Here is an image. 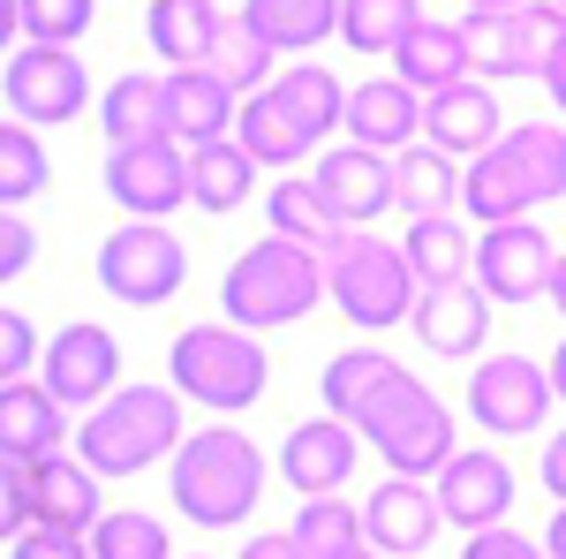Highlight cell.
Instances as JSON below:
<instances>
[{
  "label": "cell",
  "instance_id": "ab89813d",
  "mask_svg": "<svg viewBox=\"0 0 566 559\" xmlns=\"http://www.w3.org/2000/svg\"><path fill=\"white\" fill-rule=\"evenodd\" d=\"M91 559H175V537H167L159 515L122 507V515H106L98 529H91Z\"/></svg>",
  "mask_w": 566,
  "mask_h": 559
},
{
  "label": "cell",
  "instance_id": "4316f807",
  "mask_svg": "<svg viewBox=\"0 0 566 559\" xmlns=\"http://www.w3.org/2000/svg\"><path fill=\"white\" fill-rule=\"evenodd\" d=\"M469 69H476V53H469V31L461 23H416L408 39H400V53H392V76L408 91H453V84H469Z\"/></svg>",
  "mask_w": 566,
  "mask_h": 559
},
{
  "label": "cell",
  "instance_id": "f1b7e54d",
  "mask_svg": "<svg viewBox=\"0 0 566 559\" xmlns=\"http://www.w3.org/2000/svg\"><path fill=\"white\" fill-rule=\"evenodd\" d=\"M392 213H408V219L461 213V159L438 152V144H408L392 159Z\"/></svg>",
  "mask_w": 566,
  "mask_h": 559
},
{
  "label": "cell",
  "instance_id": "681fc988",
  "mask_svg": "<svg viewBox=\"0 0 566 559\" xmlns=\"http://www.w3.org/2000/svg\"><path fill=\"white\" fill-rule=\"evenodd\" d=\"M544 84H552V106H559V122H566V31H559V45H552V69H544Z\"/></svg>",
  "mask_w": 566,
  "mask_h": 559
},
{
  "label": "cell",
  "instance_id": "7402d4cb",
  "mask_svg": "<svg viewBox=\"0 0 566 559\" xmlns=\"http://www.w3.org/2000/svg\"><path fill=\"white\" fill-rule=\"evenodd\" d=\"M98 130H106V152H136V144H175V106H167V76L122 69L114 84L98 91Z\"/></svg>",
  "mask_w": 566,
  "mask_h": 559
},
{
  "label": "cell",
  "instance_id": "9c48e42d",
  "mask_svg": "<svg viewBox=\"0 0 566 559\" xmlns=\"http://www.w3.org/2000/svg\"><path fill=\"white\" fill-rule=\"evenodd\" d=\"M0 91H8V122H31V130H61L91 106V76L76 45H15Z\"/></svg>",
  "mask_w": 566,
  "mask_h": 559
},
{
  "label": "cell",
  "instance_id": "6f0895ef",
  "mask_svg": "<svg viewBox=\"0 0 566 559\" xmlns=\"http://www.w3.org/2000/svg\"><path fill=\"white\" fill-rule=\"evenodd\" d=\"M559 8H566V0H559Z\"/></svg>",
  "mask_w": 566,
  "mask_h": 559
},
{
  "label": "cell",
  "instance_id": "d4e9b609",
  "mask_svg": "<svg viewBox=\"0 0 566 559\" xmlns=\"http://www.w3.org/2000/svg\"><path fill=\"white\" fill-rule=\"evenodd\" d=\"M423 136H431L438 152H453V159H483V152H499V91L491 84H453L438 91L431 106H423Z\"/></svg>",
  "mask_w": 566,
  "mask_h": 559
},
{
  "label": "cell",
  "instance_id": "ac0fdd59",
  "mask_svg": "<svg viewBox=\"0 0 566 559\" xmlns=\"http://www.w3.org/2000/svg\"><path fill=\"white\" fill-rule=\"evenodd\" d=\"M355 454H363V438L340 416H303V424L280 438V476L303 499H340V484L355 476Z\"/></svg>",
  "mask_w": 566,
  "mask_h": 559
},
{
  "label": "cell",
  "instance_id": "cb8c5ba5",
  "mask_svg": "<svg viewBox=\"0 0 566 559\" xmlns=\"http://www.w3.org/2000/svg\"><path fill=\"white\" fill-rule=\"evenodd\" d=\"M69 446V408L39 386V379H15V386H0V454L8 462H23V469H39Z\"/></svg>",
  "mask_w": 566,
  "mask_h": 559
},
{
  "label": "cell",
  "instance_id": "836d02e7",
  "mask_svg": "<svg viewBox=\"0 0 566 559\" xmlns=\"http://www.w3.org/2000/svg\"><path fill=\"white\" fill-rule=\"evenodd\" d=\"M264 213H272V235H280V242H303V250H317V258L340 242V219L325 213L317 182H303V174H280V182L264 189Z\"/></svg>",
  "mask_w": 566,
  "mask_h": 559
},
{
  "label": "cell",
  "instance_id": "f907efd6",
  "mask_svg": "<svg viewBox=\"0 0 566 559\" xmlns=\"http://www.w3.org/2000/svg\"><path fill=\"white\" fill-rule=\"evenodd\" d=\"M23 39V0H0V53Z\"/></svg>",
  "mask_w": 566,
  "mask_h": 559
},
{
  "label": "cell",
  "instance_id": "8d00e7d4",
  "mask_svg": "<svg viewBox=\"0 0 566 559\" xmlns=\"http://www.w3.org/2000/svg\"><path fill=\"white\" fill-rule=\"evenodd\" d=\"M234 144L258 159V167H295L310 152V136L280 114V99L272 91H258V99H242V122H234Z\"/></svg>",
  "mask_w": 566,
  "mask_h": 559
},
{
  "label": "cell",
  "instance_id": "7a4b0ae2",
  "mask_svg": "<svg viewBox=\"0 0 566 559\" xmlns=\"http://www.w3.org/2000/svg\"><path fill=\"white\" fill-rule=\"evenodd\" d=\"M167 491L197 529H234L258 515L264 499V446L234 424H205L181 438V454L167 462Z\"/></svg>",
  "mask_w": 566,
  "mask_h": 559
},
{
  "label": "cell",
  "instance_id": "ba28073f",
  "mask_svg": "<svg viewBox=\"0 0 566 559\" xmlns=\"http://www.w3.org/2000/svg\"><path fill=\"white\" fill-rule=\"evenodd\" d=\"M469 31V53H476L483 84H506V76H544L552 69V45L566 31L559 0H528V8H506V15H461Z\"/></svg>",
  "mask_w": 566,
  "mask_h": 559
},
{
  "label": "cell",
  "instance_id": "9f6ffc18",
  "mask_svg": "<svg viewBox=\"0 0 566 559\" xmlns=\"http://www.w3.org/2000/svg\"><path fill=\"white\" fill-rule=\"evenodd\" d=\"M333 559H378V552H370V545H355V552H333Z\"/></svg>",
  "mask_w": 566,
  "mask_h": 559
},
{
  "label": "cell",
  "instance_id": "5bb4252c",
  "mask_svg": "<svg viewBox=\"0 0 566 559\" xmlns=\"http://www.w3.org/2000/svg\"><path fill=\"white\" fill-rule=\"evenodd\" d=\"M431 491H438L446 529H461V537L506 529V515H514V469H506V454H491V446H476V454L461 446Z\"/></svg>",
  "mask_w": 566,
  "mask_h": 559
},
{
  "label": "cell",
  "instance_id": "816d5d0a",
  "mask_svg": "<svg viewBox=\"0 0 566 559\" xmlns=\"http://www.w3.org/2000/svg\"><path fill=\"white\" fill-rule=\"evenodd\" d=\"M544 552H552V559H566V507L552 515V529H544Z\"/></svg>",
  "mask_w": 566,
  "mask_h": 559
},
{
  "label": "cell",
  "instance_id": "f35d334b",
  "mask_svg": "<svg viewBox=\"0 0 566 559\" xmlns=\"http://www.w3.org/2000/svg\"><path fill=\"white\" fill-rule=\"evenodd\" d=\"M287 529H295V545L310 559H333V552L363 545V507H348V499H303V515L287 521Z\"/></svg>",
  "mask_w": 566,
  "mask_h": 559
},
{
  "label": "cell",
  "instance_id": "74e56055",
  "mask_svg": "<svg viewBox=\"0 0 566 559\" xmlns=\"http://www.w3.org/2000/svg\"><path fill=\"white\" fill-rule=\"evenodd\" d=\"M205 69H212L227 91H250V99H258V91H272V45H264L242 15H227V31H219V45H212Z\"/></svg>",
  "mask_w": 566,
  "mask_h": 559
},
{
  "label": "cell",
  "instance_id": "d6986e66",
  "mask_svg": "<svg viewBox=\"0 0 566 559\" xmlns=\"http://www.w3.org/2000/svg\"><path fill=\"white\" fill-rule=\"evenodd\" d=\"M317 197L340 227H370L378 213H392V159L386 152H363V144H340V152H317Z\"/></svg>",
  "mask_w": 566,
  "mask_h": 559
},
{
  "label": "cell",
  "instance_id": "5b68a950",
  "mask_svg": "<svg viewBox=\"0 0 566 559\" xmlns=\"http://www.w3.org/2000/svg\"><path fill=\"white\" fill-rule=\"evenodd\" d=\"M325 296L340 302L355 333H392L416 318V272L400 258V242L370 235V227H340V242L325 250Z\"/></svg>",
  "mask_w": 566,
  "mask_h": 559
},
{
  "label": "cell",
  "instance_id": "11a10c76",
  "mask_svg": "<svg viewBox=\"0 0 566 559\" xmlns=\"http://www.w3.org/2000/svg\"><path fill=\"white\" fill-rule=\"evenodd\" d=\"M552 302H559V318H566V250H559V265H552Z\"/></svg>",
  "mask_w": 566,
  "mask_h": 559
},
{
  "label": "cell",
  "instance_id": "7dc6e473",
  "mask_svg": "<svg viewBox=\"0 0 566 559\" xmlns=\"http://www.w3.org/2000/svg\"><path fill=\"white\" fill-rule=\"evenodd\" d=\"M242 559H310V552L295 545V529H264V537L242 545Z\"/></svg>",
  "mask_w": 566,
  "mask_h": 559
},
{
  "label": "cell",
  "instance_id": "3957f363",
  "mask_svg": "<svg viewBox=\"0 0 566 559\" xmlns=\"http://www.w3.org/2000/svg\"><path fill=\"white\" fill-rule=\"evenodd\" d=\"M317 302H325V258L303 250V242H280V235L250 242L219 272V310L242 333H280V325L310 318Z\"/></svg>",
  "mask_w": 566,
  "mask_h": 559
},
{
  "label": "cell",
  "instance_id": "bcb514c9",
  "mask_svg": "<svg viewBox=\"0 0 566 559\" xmlns=\"http://www.w3.org/2000/svg\"><path fill=\"white\" fill-rule=\"evenodd\" d=\"M31 258H39V235H31V219H23V213H0V280L31 272Z\"/></svg>",
  "mask_w": 566,
  "mask_h": 559
},
{
  "label": "cell",
  "instance_id": "9a60e30c",
  "mask_svg": "<svg viewBox=\"0 0 566 559\" xmlns=\"http://www.w3.org/2000/svg\"><path fill=\"white\" fill-rule=\"evenodd\" d=\"M552 265H559V250H552V235H544L536 219L483 227V242H476V288L491 302H536V296H552Z\"/></svg>",
  "mask_w": 566,
  "mask_h": 559
},
{
  "label": "cell",
  "instance_id": "c3c4849f",
  "mask_svg": "<svg viewBox=\"0 0 566 559\" xmlns=\"http://www.w3.org/2000/svg\"><path fill=\"white\" fill-rule=\"evenodd\" d=\"M544 491L566 507V431H552V454H544Z\"/></svg>",
  "mask_w": 566,
  "mask_h": 559
},
{
  "label": "cell",
  "instance_id": "6da1fadb",
  "mask_svg": "<svg viewBox=\"0 0 566 559\" xmlns=\"http://www.w3.org/2000/svg\"><path fill=\"white\" fill-rule=\"evenodd\" d=\"M552 197H566V122H522L461 167V213L483 227H514Z\"/></svg>",
  "mask_w": 566,
  "mask_h": 559
},
{
  "label": "cell",
  "instance_id": "f5cc1de1",
  "mask_svg": "<svg viewBox=\"0 0 566 559\" xmlns=\"http://www.w3.org/2000/svg\"><path fill=\"white\" fill-rule=\"evenodd\" d=\"M506 8H528V0H469V15H506Z\"/></svg>",
  "mask_w": 566,
  "mask_h": 559
},
{
  "label": "cell",
  "instance_id": "d590c367",
  "mask_svg": "<svg viewBox=\"0 0 566 559\" xmlns=\"http://www.w3.org/2000/svg\"><path fill=\"white\" fill-rule=\"evenodd\" d=\"M45 182H53L45 136L31 130V122H0V213H15V205L45 197Z\"/></svg>",
  "mask_w": 566,
  "mask_h": 559
},
{
  "label": "cell",
  "instance_id": "f546056e",
  "mask_svg": "<svg viewBox=\"0 0 566 559\" xmlns=\"http://www.w3.org/2000/svg\"><path fill=\"white\" fill-rule=\"evenodd\" d=\"M272 99H280V114H287L310 144H325L333 130H348V84H340L333 69H317V61L280 69V76H272Z\"/></svg>",
  "mask_w": 566,
  "mask_h": 559
},
{
  "label": "cell",
  "instance_id": "b9f144b4",
  "mask_svg": "<svg viewBox=\"0 0 566 559\" xmlns=\"http://www.w3.org/2000/svg\"><path fill=\"white\" fill-rule=\"evenodd\" d=\"M39 355H45L39 325H31L23 310H8V302H0V386H15V379H31V371H39Z\"/></svg>",
  "mask_w": 566,
  "mask_h": 559
},
{
  "label": "cell",
  "instance_id": "8992f818",
  "mask_svg": "<svg viewBox=\"0 0 566 559\" xmlns=\"http://www.w3.org/2000/svg\"><path fill=\"white\" fill-rule=\"evenodd\" d=\"M167 371H175V393H189L197 408L212 416H234V408H258L264 386H272V363H264V341L242 333V325H189L167 348Z\"/></svg>",
  "mask_w": 566,
  "mask_h": 559
},
{
  "label": "cell",
  "instance_id": "60d3db41",
  "mask_svg": "<svg viewBox=\"0 0 566 559\" xmlns=\"http://www.w3.org/2000/svg\"><path fill=\"white\" fill-rule=\"evenodd\" d=\"M98 0H23V45H76Z\"/></svg>",
  "mask_w": 566,
  "mask_h": 559
},
{
  "label": "cell",
  "instance_id": "ffe728a7",
  "mask_svg": "<svg viewBox=\"0 0 566 559\" xmlns=\"http://www.w3.org/2000/svg\"><path fill=\"white\" fill-rule=\"evenodd\" d=\"M408 333L431 348V355H453V363H483V341H491V296L476 280H453V288H423L416 296V318Z\"/></svg>",
  "mask_w": 566,
  "mask_h": 559
},
{
  "label": "cell",
  "instance_id": "2e32d148",
  "mask_svg": "<svg viewBox=\"0 0 566 559\" xmlns=\"http://www.w3.org/2000/svg\"><path fill=\"white\" fill-rule=\"evenodd\" d=\"M106 197L122 205L129 219H167L189 205V152L175 144H136V152H106Z\"/></svg>",
  "mask_w": 566,
  "mask_h": 559
},
{
  "label": "cell",
  "instance_id": "4dcf8cb0",
  "mask_svg": "<svg viewBox=\"0 0 566 559\" xmlns=\"http://www.w3.org/2000/svg\"><path fill=\"white\" fill-rule=\"evenodd\" d=\"M400 258H408V272H416V288H453V280H476V242H469L461 213H446V219H408Z\"/></svg>",
  "mask_w": 566,
  "mask_h": 559
},
{
  "label": "cell",
  "instance_id": "d6a6232c",
  "mask_svg": "<svg viewBox=\"0 0 566 559\" xmlns=\"http://www.w3.org/2000/svg\"><path fill=\"white\" fill-rule=\"evenodd\" d=\"M250 189H258V159H250L234 136L189 152V205H197V213H242Z\"/></svg>",
  "mask_w": 566,
  "mask_h": 559
},
{
  "label": "cell",
  "instance_id": "30bf717a",
  "mask_svg": "<svg viewBox=\"0 0 566 559\" xmlns=\"http://www.w3.org/2000/svg\"><path fill=\"white\" fill-rule=\"evenodd\" d=\"M416 386H423V379H416L400 355H386V348H340V355L325 363V379H317L325 416H340L355 438H370Z\"/></svg>",
  "mask_w": 566,
  "mask_h": 559
},
{
  "label": "cell",
  "instance_id": "277c9868",
  "mask_svg": "<svg viewBox=\"0 0 566 559\" xmlns=\"http://www.w3.org/2000/svg\"><path fill=\"white\" fill-rule=\"evenodd\" d=\"M181 454V393L175 386H122L76 424V462L98 476H136Z\"/></svg>",
  "mask_w": 566,
  "mask_h": 559
},
{
  "label": "cell",
  "instance_id": "484cf974",
  "mask_svg": "<svg viewBox=\"0 0 566 559\" xmlns=\"http://www.w3.org/2000/svg\"><path fill=\"white\" fill-rule=\"evenodd\" d=\"M167 106H175V144L189 152L227 144L242 122V91H227L212 69H167Z\"/></svg>",
  "mask_w": 566,
  "mask_h": 559
},
{
  "label": "cell",
  "instance_id": "52a82bcc",
  "mask_svg": "<svg viewBox=\"0 0 566 559\" xmlns=\"http://www.w3.org/2000/svg\"><path fill=\"white\" fill-rule=\"evenodd\" d=\"M189 280V250L175 242L167 219H122L106 242H98V288L129 310H159L181 296Z\"/></svg>",
  "mask_w": 566,
  "mask_h": 559
},
{
  "label": "cell",
  "instance_id": "db71d44e",
  "mask_svg": "<svg viewBox=\"0 0 566 559\" xmlns=\"http://www.w3.org/2000/svg\"><path fill=\"white\" fill-rule=\"evenodd\" d=\"M552 393H559V401H566V341L552 348Z\"/></svg>",
  "mask_w": 566,
  "mask_h": 559
},
{
  "label": "cell",
  "instance_id": "1f68e13d",
  "mask_svg": "<svg viewBox=\"0 0 566 559\" xmlns=\"http://www.w3.org/2000/svg\"><path fill=\"white\" fill-rule=\"evenodd\" d=\"M242 23L272 53H310L317 39H340V0H242Z\"/></svg>",
  "mask_w": 566,
  "mask_h": 559
},
{
  "label": "cell",
  "instance_id": "83f0119b",
  "mask_svg": "<svg viewBox=\"0 0 566 559\" xmlns=\"http://www.w3.org/2000/svg\"><path fill=\"white\" fill-rule=\"evenodd\" d=\"M219 31H227L219 0H151V8H144V39H151V53H159L167 69H205Z\"/></svg>",
  "mask_w": 566,
  "mask_h": 559
},
{
  "label": "cell",
  "instance_id": "e0dca14e",
  "mask_svg": "<svg viewBox=\"0 0 566 559\" xmlns=\"http://www.w3.org/2000/svg\"><path fill=\"white\" fill-rule=\"evenodd\" d=\"M438 529H446L438 491L431 484H408V476H386V484L370 491V507H363V545L378 559H423Z\"/></svg>",
  "mask_w": 566,
  "mask_h": 559
},
{
  "label": "cell",
  "instance_id": "7c38bea8",
  "mask_svg": "<svg viewBox=\"0 0 566 559\" xmlns=\"http://www.w3.org/2000/svg\"><path fill=\"white\" fill-rule=\"evenodd\" d=\"M39 386L53 393L61 408H84V416L98 401H114V393H122V348H114V333L91 325V318L61 325L39 355Z\"/></svg>",
  "mask_w": 566,
  "mask_h": 559
},
{
  "label": "cell",
  "instance_id": "8fae6325",
  "mask_svg": "<svg viewBox=\"0 0 566 559\" xmlns=\"http://www.w3.org/2000/svg\"><path fill=\"white\" fill-rule=\"evenodd\" d=\"M552 371L536 363V355H483L476 371H469V416H476L491 438H528V431H544L552 416Z\"/></svg>",
  "mask_w": 566,
  "mask_h": 559
},
{
  "label": "cell",
  "instance_id": "4fadbf2b",
  "mask_svg": "<svg viewBox=\"0 0 566 559\" xmlns=\"http://www.w3.org/2000/svg\"><path fill=\"white\" fill-rule=\"evenodd\" d=\"M370 446H378V462H386L392 476H408V484H438L446 462L461 454V438H453V408H446L431 386H416L386 424L370 431Z\"/></svg>",
  "mask_w": 566,
  "mask_h": 559
},
{
  "label": "cell",
  "instance_id": "7bdbcfd3",
  "mask_svg": "<svg viewBox=\"0 0 566 559\" xmlns=\"http://www.w3.org/2000/svg\"><path fill=\"white\" fill-rule=\"evenodd\" d=\"M23 529H39L31 521V469L0 454V545H15Z\"/></svg>",
  "mask_w": 566,
  "mask_h": 559
},
{
  "label": "cell",
  "instance_id": "603a6c76",
  "mask_svg": "<svg viewBox=\"0 0 566 559\" xmlns=\"http://www.w3.org/2000/svg\"><path fill=\"white\" fill-rule=\"evenodd\" d=\"M416 136H423V91H408L400 76H370L348 91V144L400 159Z\"/></svg>",
  "mask_w": 566,
  "mask_h": 559
},
{
  "label": "cell",
  "instance_id": "ee69618b",
  "mask_svg": "<svg viewBox=\"0 0 566 559\" xmlns=\"http://www.w3.org/2000/svg\"><path fill=\"white\" fill-rule=\"evenodd\" d=\"M461 559H552V552H544V537H522V529L506 521V529L469 537V545H461Z\"/></svg>",
  "mask_w": 566,
  "mask_h": 559
},
{
  "label": "cell",
  "instance_id": "f6af8a7d",
  "mask_svg": "<svg viewBox=\"0 0 566 559\" xmlns=\"http://www.w3.org/2000/svg\"><path fill=\"white\" fill-rule=\"evenodd\" d=\"M8 559H91V537H69V529H23Z\"/></svg>",
  "mask_w": 566,
  "mask_h": 559
},
{
  "label": "cell",
  "instance_id": "e575fe53",
  "mask_svg": "<svg viewBox=\"0 0 566 559\" xmlns=\"http://www.w3.org/2000/svg\"><path fill=\"white\" fill-rule=\"evenodd\" d=\"M423 23V0H340V39L370 53H400V39Z\"/></svg>",
  "mask_w": 566,
  "mask_h": 559
},
{
  "label": "cell",
  "instance_id": "44dd1931",
  "mask_svg": "<svg viewBox=\"0 0 566 559\" xmlns=\"http://www.w3.org/2000/svg\"><path fill=\"white\" fill-rule=\"evenodd\" d=\"M106 515H114V507H106V476L84 469L76 454H53V462H39V469H31V521H39V529L91 537Z\"/></svg>",
  "mask_w": 566,
  "mask_h": 559
}]
</instances>
